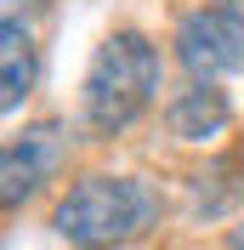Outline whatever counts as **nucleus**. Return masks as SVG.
Segmentation results:
<instances>
[{"label":"nucleus","instance_id":"nucleus-3","mask_svg":"<svg viewBox=\"0 0 244 250\" xmlns=\"http://www.w3.org/2000/svg\"><path fill=\"white\" fill-rule=\"evenodd\" d=\"M176 62H182L193 80H216L244 68V17L227 6H210V12H193L176 29Z\"/></svg>","mask_w":244,"mask_h":250},{"label":"nucleus","instance_id":"nucleus-6","mask_svg":"<svg viewBox=\"0 0 244 250\" xmlns=\"http://www.w3.org/2000/svg\"><path fill=\"white\" fill-rule=\"evenodd\" d=\"M34 85V46L29 34L17 29V17H6V29H0V103L17 108Z\"/></svg>","mask_w":244,"mask_h":250},{"label":"nucleus","instance_id":"nucleus-4","mask_svg":"<svg viewBox=\"0 0 244 250\" xmlns=\"http://www.w3.org/2000/svg\"><path fill=\"white\" fill-rule=\"evenodd\" d=\"M57 165H62V131L57 125H34V131L12 137L6 142V159H0V182H6L0 193H6V205L29 199Z\"/></svg>","mask_w":244,"mask_h":250},{"label":"nucleus","instance_id":"nucleus-2","mask_svg":"<svg viewBox=\"0 0 244 250\" xmlns=\"http://www.w3.org/2000/svg\"><path fill=\"white\" fill-rule=\"evenodd\" d=\"M153 210H159V199L137 176H85L57 205V233L80 250H108L137 239L153 222Z\"/></svg>","mask_w":244,"mask_h":250},{"label":"nucleus","instance_id":"nucleus-1","mask_svg":"<svg viewBox=\"0 0 244 250\" xmlns=\"http://www.w3.org/2000/svg\"><path fill=\"white\" fill-rule=\"evenodd\" d=\"M159 91V51L142 34H108L85 74V125L97 137H114L137 120Z\"/></svg>","mask_w":244,"mask_h":250},{"label":"nucleus","instance_id":"nucleus-5","mask_svg":"<svg viewBox=\"0 0 244 250\" xmlns=\"http://www.w3.org/2000/svg\"><path fill=\"white\" fill-rule=\"evenodd\" d=\"M227 97L216 91V85H204V80H199L193 91H182L176 97V103H170V137H182V142H204V137H216V131H222V125H227Z\"/></svg>","mask_w":244,"mask_h":250}]
</instances>
